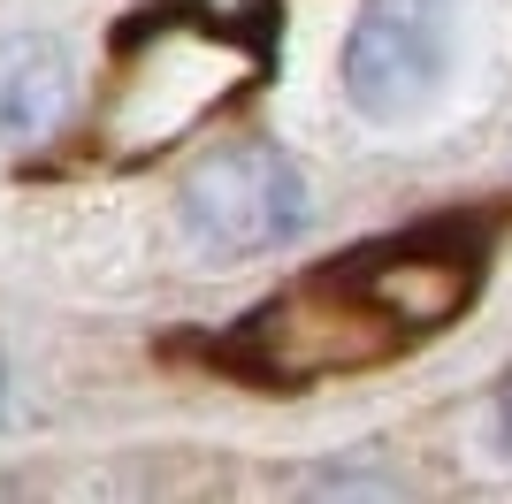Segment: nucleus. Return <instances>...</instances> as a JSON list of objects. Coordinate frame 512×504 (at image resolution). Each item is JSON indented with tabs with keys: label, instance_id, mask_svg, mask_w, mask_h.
Instances as JSON below:
<instances>
[{
	"label": "nucleus",
	"instance_id": "nucleus-3",
	"mask_svg": "<svg viewBox=\"0 0 512 504\" xmlns=\"http://www.w3.org/2000/svg\"><path fill=\"white\" fill-rule=\"evenodd\" d=\"M329 268L367 298V306H383L398 329L421 344V336L451 329V321L467 314L474 298H482V275H490V237L444 214V222H421V230H390L375 245H352L337 252Z\"/></svg>",
	"mask_w": 512,
	"mask_h": 504
},
{
	"label": "nucleus",
	"instance_id": "nucleus-7",
	"mask_svg": "<svg viewBox=\"0 0 512 504\" xmlns=\"http://www.w3.org/2000/svg\"><path fill=\"white\" fill-rule=\"evenodd\" d=\"M0 382H8V367H0Z\"/></svg>",
	"mask_w": 512,
	"mask_h": 504
},
{
	"label": "nucleus",
	"instance_id": "nucleus-5",
	"mask_svg": "<svg viewBox=\"0 0 512 504\" xmlns=\"http://www.w3.org/2000/svg\"><path fill=\"white\" fill-rule=\"evenodd\" d=\"M69 115V46L46 31L0 39V146H31Z\"/></svg>",
	"mask_w": 512,
	"mask_h": 504
},
{
	"label": "nucleus",
	"instance_id": "nucleus-4",
	"mask_svg": "<svg viewBox=\"0 0 512 504\" xmlns=\"http://www.w3.org/2000/svg\"><path fill=\"white\" fill-rule=\"evenodd\" d=\"M451 46H459L451 0H360L337 54V84L352 115H367V123L421 115L451 77Z\"/></svg>",
	"mask_w": 512,
	"mask_h": 504
},
{
	"label": "nucleus",
	"instance_id": "nucleus-6",
	"mask_svg": "<svg viewBox=\"0 0 512 504\" xmlns=\"http://www.w3.org/2000/svg\"><path fill=\"white\" fill-rule=\"evenodd\" d=\"M490 428H497V451L512 459V375L497 382V405H490Z\"/></svg>",
	"mask_w": 512,
	"mask_h": 504
},
{
	"label": "nucleus",
	"instance_id": "nucleus-1",
	"mask_svg": "<svg viewBox=\"0 0 512 504\" xmlns=\"http://www.w3.org/2000/svg\"><path fill=\"white\" fill-rule=\"evenodd\" d=\"M413 336L367 306L352 283H344L329 260H321L306 283L260 298L253 314H237L230 329L207 344V359L222 375L253 382V390H306V382H329V375H360V367H383L398 359Z\"/></svg>",
	"mask_w": 512,
	"mask_h": 504
},
{
	"label": "nucleus",
	"instance_id": "nucleus-2",
	"mask_svg": "<svg viewBox=\"0 0 512 504\" xmlns=\"http://www.w3.org/2000/svg\"><path fill=\"white\" fill-rule=\"evenodd\" d=\"M176 222L214 260H253L306 230V168L276 138H230L207 161L184 168Z\"/></svg>",
	"mask_w": 512,
	"mask_h": 504
}]
</instances>
